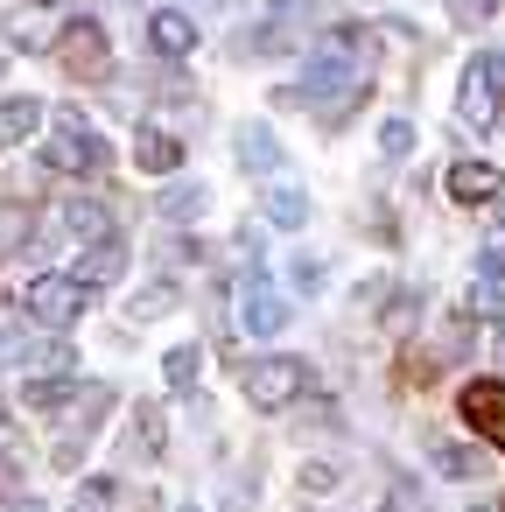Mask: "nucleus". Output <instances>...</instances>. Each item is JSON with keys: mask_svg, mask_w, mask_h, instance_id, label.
Instances as JSON below:
<instances>
[{"mask_svg": "<svg viewBox=\"0 0 505 512\" xmlns=\"http://www.w3.org/2000/svg\"><path fill=\"white\" fill-rule=\"evenodd\" d=\"M372 29H330V36H316V50H309V64H302V78H295V92H281V106L295 99V106H323V127H337V120H351V106L365 99V85H372Z\"/></svg>", "mask_w": 505, "mask_h": 512, "instance_id": "nucleus-1", "label": "nucleus"}, {"mask_svg": "<svg viewBox=\"0 0 505 512\" xmlns=\"http://www.w3.org/2000/svg\"><path fill=\"white\" fill-rule=\"evenodd\" d=\"M43 162H50V169H64V176H99V169L113 162V148L85 127V113H71V106H64V113H57V134H50V148H43Z\"/></svg>", "mask_w": 505, "mask_h": 512, "instance_id": "nucleus-2", "label": "nucleus"}, {"mask_svg": "<svg viewBox=\"0 0 505 512\" xmlns=\"http://www.w3.org/2000/svg\"><path fill=\"white\" fill-rule=\"evenodd\" d=\"M85 302H92V288H85L78 274H43V281H29V288H22V309H29L43 330L78 323V316H85Z\"/></svg>", "mask_w": 505, "mask_h": 512, "instance_id": "nucleus-3", "label": "nucleus"}, {"mask_svg": "<svg viewBox=\"0 0 505 512\" xmlns=\"http://www.w3.org/2000/svg\"><path fill=\"white\" fill-rule=\"evenodd\" d=\"M239 386H246V400L253 407H288L302 386H309V365L302 358H253V365H239Z\"/></svg>", "mask_w": 505, "mask_h": 512, "instance_id": "nucleus-4", "label": "nucleus"}, {"mask_svg": "<svg viewBox=\"0 0 505 512\" xmlns=\"http://www.w3.org/2000/svg\"><path fill=\"white\" fill-rule=\"evenodd\" d=\"M498 106H505V57H498V50H484V57L463 71L456 113H463V127H491V120H498Z\"/></svg>", "mask_w": 505, "mask_h": 512, "instance_id": "nucleus-5", "label": "nucleus"}, {"mask_svg": "<svg viewBox=\"0 0 505 512\" xmlns=\"http://www.w3.org/2000/svg\"><path fill=\"white\" fill-rule=\"evenodd\" d=\"M57 57H64V71H71V78H85V85L113 71V43H106V29H99V22H64Z\"/></svg>", "mask_w": 505, "mask_h": 512, "instance_id": "nucleus-6", "label": "nucleus"}, {"mask_svg": "<svg viewBox=\"0 0 505 512\" xmlns=\"http://www.w3.org/2000/svg\"><path fill=\"white\" fill-rule=\"evenodd\" d=\"M0 36H8L15 50H57V36H64V22H57V8L50 0H22V8H8V22H0Z\"/></svg>", "mask_w": 505, "mask_h": 512, "instance_id": "nucleus-7", "label": "nucleus"}, {"mask_svg": "<svg viewBox=\"0 0 505 512\" xmlns=\"http://www.w3.org/2000/svg\"><path fill=\"white\" fill-rule=\"evenodd\" d=\"M113 407V393L106 386H78V400H71V421H64V435H57V463L71 470L78 456H85V435L99 428V414Z\"/></svg>", "mask_w": 505, "mask_h": 512, "instance_id": "nucleus-8", "label": "nucleus"}, {"mask_svg": "<svg viewBox=\"0 0 505 512\" xmlns=\"http://www.w3.org/2000/svg\"><path fill=\"white\" fill-rule=\"evenodd\" d=\"M456 407H463L470 428H484V435L505 449V379H470V386L456 393Z\"/></svg>", "mask_w": 505, "mask_h": 512, "instance_id": "nucleus-9", "label": "nucleus"}, {"mask_svg": "<svg viewBox=\"0 0 505 512\" xmlns=\"http://www.w3.org/2000/svg\"><path fill=\"white\" fill-rule=\"evenodd\" d=\"M239 316H246L253 337H274V330L288 323V295H281L267 274H246V302H239Z\"/></svg>", "mask_w": 505, "mask_h": 512, "instance_id": "nucleus-10", "label": "nucleus"}, {"mask_svg": "<svg viewBox=\"0 0 505 512\" xmlns=\"http://www.w3.org/2000/svg\"><path fill=\"white\" fill-rule=\"evenodd\" d=\"M134 162H141L148 176H176V169H183V141H176L169 127H155V120H148V127L134 134Z\"/></svg>", "mask_w": 505, "mask_h": 512, "instance_id": "nucleus-11", "label": "nucleus"}, {"mask_svg": "<svg viewBox=\"0 0 505 512\" xmlns=\"http://www.w3.org/2000/svg\"><path fill=\"white\" fill-rule=\"evenodd\" d=\"M232 148H239V169H246V176H274V169H281V141H274L260 120L232 127Z\"/></svg>", "mask_w": 505, "mask_h": 512, "instance_id": "nucleus-12", "label": "nucleus"}, {"mask_svg": "<svg viewBox=\"0 0 505 512\" xmlns=\"http://www.w3.org/2000/svg\"><path fill=\"white\" fill-rule=\"evenodd\" d=\"M498 190H505V176L491 162H456L449 169V197L456 204H498Z\"/></svg>", "mask_w": 505, "mask_h": 512, "instance_id": "nucleus-13", "label": "nucleus"}, {"mask_svg": "<svg viewBox=\"0 0 505 512\" xmlns=\"http://www.w3.org/2000/svg\"><path fill=\"white\" fill-rule=\"evenodd\" d=\"M148 43H155L162 57H190V50H197V22H190L183 8H155V22H148Z\"/></svg>", "mask_w": 505, "mask_h": 512, "instance_id": "nucleus-14", "label": "nucleus"}, {"mask_svg": "<svg viewBox=\"0 0 505 512\" xmlns=\"http://www.w3.org/2000/svg\"><path fill=\"white\" fill-rule=\"evenodd\" d=\"M64 232H78V239L99 246V239H113V211H106L99 197H71V204H64Z\"/></svg>", "mask_w": 505, "mask_h": 512, "instance_id": "nucleus-15", "label": "nucleus"}, {"mask_svg": "<svg viewBox=\"0 0 505 512\" xmlns=\"http://www.w3.org/2000/svg\"><path fill=\"white\" fill-rule=\"evenodd\" d=\"M120 274H127V239H99V246L85 253V267H78L85 288H106V281H120Z\"/></svg>", "mask_w": 505, "mask_h": 512, "instance_id": "nucleus-16", "label": "nucleus"}, {"mask_svg": "<svg viewBox=\"0 0 505 512\" xmlns=\"http://www.w3.org/2000/svg\"><path fill=\"white\" fill-rule=\"evenodd\" d=\"M36 127H43V106L36 99H0V148H22Z\"/></svg>", "mask_w": 505, "mask_h": 512, "instance_id": "nucleus-17", "label": "nucleus"}, {"mask_svg": "<svg viewBox=\"0 0 505 512\" xmlns=\"http://www.w3.org/2000/svg\"><path fill=\"white\" fill-rule=\"evenodd\" d=\"M29 232H36V211H29V204H0V260L22 253V246H29Z\"/></svg>", "mask_w": 505, "mask_h": 512, "instance_id": "nucleus-18", "label": "nucleus"}, {"mask_svg": "<svg viewBox=\"0 0 505 512\" xmlns=\"http://www.w3.org/2000/svg\"><path fill=\"white\" fill-rule=\"evenodd\" d=\"M155 211H162V218H169V225H190V218H197V211H204V183H169V190H162V204H155Z\"/></svg>", "mask_w": 505, "mask_h": 512, "instance_id": "nucleus-19", "label": "nucleus"}, {"mask_svg": "<svg viewBox=\"0 0 505 512\" xmlns=\"http://www.w3.org/2000/svg\"><path fill=\"white\" fill-rule=\"evenodd\" d=\"M267 225H281V232H295V225H309V197L302 190H267Z\"/></svg>", "mask_w": 505, "mask_h": 512, "instance_id": "nucleus-20", "label": "nucleus"}, {"mask_svg": "<svg viewBox=\"0 0 505 512\" xmlns=\"http://www.w3.org/2000/svg\"><path fill=\"white\" fill-rule=\"evenodd\" d=\"M22 400H29V407H64V400H78V379H71V372L29 379V386H22Z\"/></svg>", "mask_w": 505, "mask_h": 512, "instance_id": "nucleus-21", "label": "nucleus"}, {"mask_svg": "<svg viewBox=\"0 0 505 512\" xmlns=\"http://www.w3.org/2000/svg\"><path fill=\"white\" fill-rule=\"evenodd\" d=\"M428 456H435V470H442V477H477V470H484V456H477V449H463V442H428Z\"/></svg>", "mask_w": 505, "mask_h": 512, "instance_id": "nucleus-22", "label": "nucleus"}, {"mask_svg": "<svg viewBox=\"0 0 505 512\" xmlns=\"http://www.w3.org/2000/svg\"><path fill=\"white\" fill-rule=\"evenodd\" d=\"M197 365H204V358H197V344H176V351L162 358V372H169V386H176V393H190V386H197Z\"/></svg>", "mask_w": 505, "mask_h": 512, "instance_id": "nucleus-23", "label": "nucleus"}, {"mask_svg": "<svg viewBox=\"0 0 505 512\" xmlns=\"http://www.w3.org/2000/svg\"><path fill=\"white\" fill-rule=\"evenodd\" d=\"M463 309H470V316H484V323H505V288H498V281H477Z\"/></svg>", "mask_w": 505, "mask_h": 512, "instance_id": "nucleus-24", "label": "nucleus"}, {"mask_svg": "<svg viewBox=\"0 0 505 512\" xmlns=\"http://www.w3.org/2000/svg\"><path fill=\"white\" fill-rule=\"evenodd\" d=\"M71 512H113V484L106 477H85L78 498H71Z\"/></svg>", "mask_w": 505, "mask_h": 512, "instance_id": "nucleus-25", "label": "nucleus"}, {"mask_svg": "<svg viewBox=\"0 0 505 512\" xmlns=\"http://www.w3.org/2000/svg\"><path fill=\"white\" fill-rule=\"evenodd\" d=\"M386 512H428V491H421L414 477H393V491H386Z\"/></svg>", "mask_w": 505, "mask_h": 512, "instance_id": "nucleus-26", "label": "nucleus"}, {"mask_svg": "<svg viewBox=\"0 0 505 512\" xmlns=\"http://www.w3.org/2000/svg\"><path fill=\"white\" fill-rule=\"evenodd\" d=\"M134 428H141V449L148 456H162V407L148 400V407H134Z\"/></svg>", "mask_w": 505, "mask_h": 512, "instance_id": "nucleus-27", "label": "nucleus"}, {"mask_svg": "<svg viewBox=\"0 0 505 512\" xmlns=\"http://www.w3.org/2000/svg\"><path fill=\"white\" fill-rule=\"evenodd\" d=\"M491 8H498V0H449V22H456V29H484Z\"/></svg>", "mask_w": 505, "mask_h": 512, "instance_id": "nucleus-28", "label": "nucleus"}, {"mask_svg": "<svg viewBox=\"0 0 505 512\" xmlns=\"http://www.w3.org/2000/svg\"><path fill=\"white\" fill-rule=\"evenodd\" d=\"M379 148H386V155L400 162V155L414 148V127H407V120H386V127H379Z\"/></svg>", "mask_w": 505, "mask_h": 512, "instance_id": "nucleus-29", "label": "nucleus"}, {"mask_svg": "<svg viewBox=\"0 0 505 512\" xmlns=\"http://www.w3.org/2000/svg\"><path fill=\"white\" fill-rule=\"evenodd\" d=\"M176 302V288H148V295H134V316H162Z\"/></svg>", "mask_w": 505, "mask_h": 512, "instance_id": "nucleus-30", "label": "nucleus"}, {"mask_svg": "<svg viewBox=\"0 0 505 512\" xmlns=\"http://www.w3.org/2000/svg\"><path fill=\"white\" fill-rule=\"evenodd\" d=\"M295 288L316 295V288H323V260H295Z\"/></svg>", "mask_w": 505, "mask_h": 512, "instance_id": "nucleus-31", "label": "nucleus"}, {"mask_svg": "<svg viewBox=\"0 0 505 512\" xmlns=\"http://www.w3.org/2000/svg\"><path fill=\"white\" fill-rule=\"evenodd\" d=\"M8 512H43V505H36V498H15V505H8Z\"/></svg>", "mask_w": 505, "mask_h": 512, "instance_id": "nucleus-32", "label": "nucleus"}, {"mask_svg": "<svg viewBox=\"0 0 505 512\" xmlns=\"http://www.w3.org/2000/svg\"><path fill=\"white\" fill-rule=\"evenodd\" d=\"M498 351H505V323H498Z\"/></svg>", "mask_w": 505, "mask_h": 512, "instance_id": "nucleus-33", "label": "nucleus"}, {"mask_svg": "<svg viewBox=\"0 0 505 512\" xmlns=\"http://www.w3.org/2000/svg\"><path fill=\"white\" fill-rule=\"evenodd\" d=\"M470 512H484V505H470Z\"/></svg>", "mask_w": 505, "mask_h": 512, "instance_id": "nucleus-34", "label": "nucleus"}]
</instances>
